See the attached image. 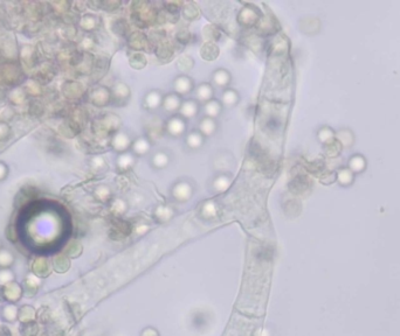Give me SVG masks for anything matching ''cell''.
Listing matches in <instances>:
<instances>
[{
	"mask_svg": "<svg viewBox=\"0 0 400 336\" xmlns=\"http://www.w3.org/2000/svg\"><path fill=\"white\" fill-rule=\"evenodd\" d=\"M164 131L165 133L172 137V138L184 137L187 133V120H185L179 114L170 116L167 118V120L165 121Z\"/></svg>",
	"mask_w": 400,
	"mask_h": 336,
	"instance_id": "2",
	"label": "cell"
},
{
	"mask_svg": "<svg viewBox=\"0 0 400 336\" xmlns=\"http://www.w3.org/2000/svg\"><path fill=\"white\" fill-rule=\"evenodd\" d=\"M222 110L223 106L221 105V103H220L219 99L215 98H213L210 102L205 103L204 105H201V111L204 113V117L213 118V119H216V118L221 116Z\"/></svg>",
	"mask_w": 400,
	"mask_h": 336,
	"instance_id": "18",
	"label": "cell"
},
{
	"mask_svg": "<svg viewBox=\"0 0 400 336\" xmlns=\"http://www.w3.org/2000/svg\"><path fill=\"white\" fill-rule=\"evenodd\" d=\"M232 183H233V179H232V175L230 174H218L214 176V179L212 180L211 182V187L212 189H213L214 193L216 194H221V193H225L230 189L231 187H232Z\"/></svg>",
	"mask_w": 400,
	"mask_h": 336,
	"instance_id": "15",
	"label": "cell"
},
{
	"mask_svg": "<svg viewBox=\"0 0 400 336\" xmlns=\"http://www.w3.org/2000/svg\"><path fill=\"white\" fill-rule=\"evenodd\" d=\"M171 196L177 202H187L191 200L194 193L193 183L187 179H181L172 184Z\"/></svg>",
	"mask_w": 400,
	"mask_h": 336,
	"instance_id": "1",
	"label": "cell"
},
{
	"mask_svg": "<svg viewBox=\"0 0 400 336\" xmlns=\"http://www.w3.org/2000/svg\"><path fill=\"white\" fill-rule=\"evenodd\" d=\"M194 88H196V84H194L193 79L186 74L177 76L172 82V92L179 95L181 97L190 95L191 92L194 91Z\"/></svg>",
	"mask_w": 400,
	"mask_h": 336,
	"instance_id": "3",
	"label": "cell"
},
{
	"mask_svg": "<svg viewBox=\"0 0 400 336\" xmlns=\"http://www.w3.org/2000/svg\"><path fill=\"white\" fill-rule=\"evenodd\" d=\"M331 136L332 132L328 127H323L321 128L320 132H318V139H320L322 143H329L330 140H331Z\"/></svg>",
	"mask_w": 400,
	"mask_h": 336,
	"instance_id": "23",
	"label": "cell"
},
{
	"mask_svg": "<svg viewBox=\"0 0 400 336\" xmlns=\"http://www.w3.org/2000/svg\"><path fill=\"white\" fill-rule=\"evenodd\" d=\"M194 99L199 103L200 105H204L205 103L212 101L214 98V88L211 83L203 82L194 88L193 91Z\"/></svg>",
	"mask_w": 400,
	"mask_h": 336,
	"instance_id": "9",
	"label": "cell"
},
{
	"mask_svg": "<svg viewBox=\"0 0 400 336\" xmlns=\"http://www.w3.org/2000/svg\"><path fill=\"white\" fill-rule=\"evenodd\" d=\"M171 164V156L166 151L158 150L150 158V165L152 166V168L157 169V171H161L168 167V165Z\"/></svg>",
	"mask_w": 400,
	"mask_h": 336,
	"instance_id": "16",
	"label": "cell"
},
{
	"mask_svg": "<svg viewBox=\"0 0 400 336\" xmlns=\"http://www.w3.org/2000/svg\"><path fill=\"white\" fill-rule=\"evenodd\" d=\"M200 109H201V105L194 98L185 99V101H183V103H182L181 109H179V111H178V114L181 117L184 118L185 120H191V119H194V118H196L198 114L200 113Z\"/></svg>",
	"mask_w": 400,
	"mask_h": 336,
	"instance_id": "11",
	"label": "cell"
},
{
	"mask_svg": "<svg viewBox=\"0 0 400 336\" xmlns=\"http://www.w3.org/2000/svg\"><path fill=\"white\" fill-rule=\"evenodd\" d=\"M111 94L112 102H115V104H119L121 106L127 105L128 102L130 99V88L123 82H116L115 86L112 87V90L110 91Z\"/></svg>",
	"mask_w": 400,
	"mask_h": 336,
	"instance_id": "7",
	"label": "cell"
},
{
	"mask_svg": "<svg viewBox=\"0 0 400 336\" xmlns=\"http://www.w3.org/2000/svg\"><path fill=\"white\" fill-rule=\"evenodd\" d=\"M258 19L259 14L255 11V9H252V7H245V9H242L239 16H238V21H239L240 25L245 26V27H251V26L255 25Z\"/></svg>",
	"mask_w": 400,
	"mask_h": 336,
	"instance_id": "19",
	"label": "cell"
},
{
	"mask_svg": "<svg viewBox=\"0 0 400 336\" xmlns=\"http://www.w3.org/2000/svg\"><path fill=\"white\" fill-rule=\"evenodd\" d=\"M232 83V74L225 68H219L212 73L211 76V84L213 88H219V89H227L230 88V84Z\"/></svg>",
	"mask_w": 400,
	"mask_h": 336,
	"instance_id": "10",
	"label": "cell"
},
{
	"mask_svg": "<svg viewBox=\"0 0 400 336\" xmlns=\"http://www.w3.org/2000/svg\"><path fill=\"white\" fill-rule=\"evenodd\" d=\"M219 124L216 119L213 118H208V117H203L198 123L197 130L203 135L205 138H210V137H213L216 132H218Z\"/></svg>",
	"mask_w": 400,
	"mask_h": 336,
	"instance_id": "14",
	"label": "cell"
},
{
	"mask_svg": "<svg viewBox=\"0 0 400 336\" xmlns=\"http://www.w3.org/2000/svg\"><path fill=\"white\" fill-rule=\"evenodd\" d=\"M178 68L179 70H182V72H189L193 68V64H194V61L192 57H190L189 55H184V56H182L181 58L178 60Z\"/></svg>",
	"mask_w": 400,
	"mask_h": 336,
	"instance_id": "22",
	"label": "cell"
},
{
	"mask_svg": "<svg viewBox=\"0 0 400 336\" xmlns=\"http://www.w3.org/2000/svg\"><path fill=\"white\" fill-rule=\"evenodd\" d=\"M133 138H131L130 135L128 133L127 131L119 130L115 132V135L112 136L111 142H110V145H111V149L115 151L116 153H124L130 151L131 149V144H133Z\"/></svg>",
	"mask_w": 400,
	"mask_h": 336,
	"instance_id": "4",
	"label": "cell"
},
{
	"mask_svg": "<svg viewBox=\"0 0 400 336\" xmlns=\"http://www.w3.org/2000/svg\"><path fill=\"white\" fill-rule=\"evenodd\" d=\"M199 54L205 61H214L219 56L220 49L215 42L207 41L200 47Z\"/></svg>",
	"mask_w": 400,
	"mask_h": 336,
	"instance_id": "20",
	"label": "cell"
},
{
	"mask_svg": "<svg viewBox=\"0 0 400 336\" xmlns=\"http://www.w3.org/2000/svg\"><path fill=\"white\" fill-rule=\"evenodd\" d=\"M182 103H183V98L181 96L175 94V92H168V94L164 95L163 103H161L160 109L166 114L175 116V114H178Z\"/></svg>",
	"mask_w": 400,
	"mask_h": 336,
	"instance_id": "6",
	"label": "cell"
},
{
	"mask_svg": "<svg viewBox=\"0 0 400 336\" xmlns=\"http://www.w3.org/2000/svg\"><path fill=\"white\" fill-rule=\"evenodd\" d=\"M184 142H185V146L190 151H199L203 149V146L205 145L206 138H205V137L196 128V130L187 131Z\"/></svg>",
	"mask_w": 400,
	"mask_h": 336,
	"instance_id": "12",
	"label": "cell"
},
{
	"mask_svg": "<svg viewBox=\"0 0 400 336\" xmlns=\"http://www.w3.org/2000/svg\"><path fill=\"white\" fill-rule=\"evenodd\" d=\"M129 63L135 69H143L146 65V57L142 53H135L129 58Z\"/></svg>",
	"mask_w": 400,
	"mask_h": 336,
	"instance_id": "21",
	"label": "cell"
},
{
	"mask_svg": "<svg viewBox=\"0 0 400 336\" xmlns=\"http://www.w3.org/2000/svg\"><path fill=\"white\" fill-rule=\"evenodd\" d=\"M219 101L223 106V109H233L240 103V94L236 89L227 88V89L222 91Z\"/></svg>",
	"mask_w": 400,
	"mask_h": 336,
	"instance_id": "17",
	"label": "cell"
},
{
	"mask_svg": "<svg viewBox=\"0 0 400 336\" xmlns=\"http://www.w3.org/2000/svg\"><path fill=\"white\" fill-rule=\"evenodd\" d=\"M164 95L159 90H150L143 97V108L148 112H156L161 108Z\"/></svg>",
	"mask_w": 400,
	"mask_h": 336,
	"instance_id": "5",
	"label": "cell"
},
{
	"mask_svg": "<svg viewBox=\"0 0 400 336\" xmlns=\"http://www.w3.org/2000/svg\"><path fill=\"white\" fill-rule=\"evenodd\" d=\"M152 150V142L149 137L139 136L133 140L131 144L130 152H133L136 157H145L151 152Z\"/></svg>",
	"mask_w": 400,
	"mask_h": 336,
	"instance_id": "8",
	"label": "cell"
},
{
	"mask_svg": "<svg viewBox=\"0 0 400 336\" xmlns=\"http://www.w3.org/2000/svg\"><path fill=\"white\" fill-rule=\"evenodd\" d=\"M136 160H137V157H136L133 152H130V151L121 153L117 156L116 159V168L119 169V172L121 173L129 172L135 167Z\"/></svg>",
	"mask_w": 400,
	"mask_h": 336,
	"instance_id": "13",
	"label": "cell"
}]
</instances>
